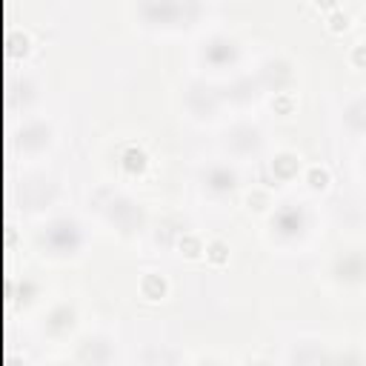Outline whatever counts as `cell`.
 <instances>
[{"label": "cell", "instance_id": "obj_1", "mask_svg": "<svg viewBox=\"0 0 366 366\" xmlns=\"http://www.w3.org/2000/svg\"><path fill=\"white\" fill-rule=\"evenodd\" d=\"M346 26H349V17H346V15H332V17H329V29L332 31H343Z\"/></svg>", "mask_w": 366, "mask_h": 366}, {"label": "cell", "instance_id": "obj_5", "mask_svg": "<svg viewBox=\"0 0 366 366\" xmlns=\"http://www.w3.org/2000/svg\"><path fill=\"white\" fill-rule=\"evenodd\" d=\"M337 0H318V6H323V9H332Z\"/></svg>", "mask_w": 366, "mask_h": 366}, {"label": "cell", "instance_id": "obj_3", "mask_svg": "<svg viewBox=\"0 0 366 366\" xmlns=\"http://www.w3.org/2000/svg\"><path fill=\"white\" fill-rule=\"evenodd\" d=\"M223 258H226V249H223V244H214V246H212V260H217V263H220Z\"/></svg>", "mask_w": 366, "mask_h": 366}, {"label": "cell", "instance_id": "obj_2", "mask_svg": "<svg viewBox=\"0 0 366 366\" xmlns=\"http://www.w3.org/2000/svg\"><path fill=\"white\" fill-rule=\"evenodd\" d=\"M312 186H320V189H323V186H326V172H318V169H315V172H312Z\"/></svg>", "mask_w": 366, "mask_h": 366}, {"label": "cell", "instance_id": "obj_4", "mask_svg": "<svg viewBox=\"0 0 366 366\" xmlns=\"http://www.w3.org/2000/svg\"><path fill=\"white\" fill-rule=\"evenodd\" d=\"M355 61H358V63H366V49H364V46L355 52Z\"/></svg>", "mask_w": 366, "mask_h": 366}]
</instances>
